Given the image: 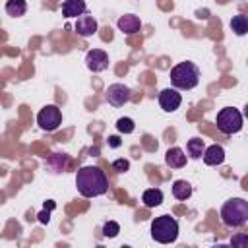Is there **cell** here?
Returning <instances> with one entry per match:
<instances>
[{
	"instance_id": "1",
	"label": "cell",
	"mask_w": 248,
	"mask_h": 248,
	"mask_svg": "<svg viewBox=\"0 0 248 248\" xmlns=\"http://www.w3.org/2000/svg\"><path fill=\"white\" fill-rule=\"evenodd\" d=\"M76 188L83 198L103 196L108 190L105 170H101L99 167H81L76 174Z\"/></svg>"
},
{
	"instance_id": "2",
	"label": "cell",
	"mask_w": 248,
	"mask_h": 248,
	"mask_svg": "<svg viewBox=\"0 0 248 248\" xmlns=\"http://www.w3.org/2000/svg\"><path fill=\"white\" fill-rule=\"evenodd\" d=\"M221 221L231 229L244 227L248 221V202L242 198L227 200L221 207Z\"/></svg>"
},
{
	"instance_id": "3",
	"label": "cell",
	"mask_w": 248,
	"mask_h": 248,
	"mask_svg": "<svg viewBox=\"0 0 248 248\" xmlns=\"http://www.w3.org/2000/svg\"><path fill=\"white\" fill-rule=\"evenodd\" d=\"M200 81V68L194 62H180L170 70V83L174 89H194Z\"/></svg>"
},
{
	"instance_id": "4",
	"label": "cell",
	"mask_w": 248,
	"mask_h": 248,
	"mask_svg": "<svg viewBox=\"0 0 248 248\" xmlns=\"http://www.w3.org/2000/svg\"><path fill=\"white\" fill-rule=\"evenodd\" d=\"M151 236L161 244H170L178 236V221L170 215L155 217L151 223Z\"/></svg>"
},
{
	"instance_id": "5",
	"label": "cell",
	"mask_w": 248,
	"mask_h": 248,
	"mask_svg": "<svg viewBox=\"0 0 248 248\" xmlns=\"http://www.w3.org/2000/svg\"><path fill=\"white\" fill-rule=\"evenodd\" d=\"M215 122H217V128L223 134L231 136V134L240 132V128H242V114H240V110H236L232 107H225V108H221L217 112V120Z\"/></svg>"
},
{
	"instance_id": "6",
	"label": "cell",
	"mask_w": 248,
	"mask_h": 248,
	"mask_svg": "<svg viewBox=\"0 0 248 248\" xmlns=\"http://www.w3.org/2000/svg\"><path fill=\"white\" fill-rule=\"evenodd\" d=\"M37 124L45 132H54L62 124V112L56 105H46L45 108L39 110L37 114Z\"/></svg>"
},
{
	"instance_id": "7",
	"label": "cell",
	"mask_w": 248,
	"mask_h": 248,
	"mask_svg": "<svg viewBox=\"0 0 248 248\" xmlns=\"http://www.w3.org/2000/svg\"><path fill=\"white\" fill-rule=\"evenodd\" d=\"M130 97H132V91H130V87L124 85V83H112V85H108V89H107V101H108L112 107H122V105H126V103L130 101Z\"/></svg>"
},
{
	"instance_id": "8",
	"label": "cell",
	"mask_w": 248,
	"mask_h": 248,
	"mask_svg": "<svg viewBox=\"0 0 248 248\" xmlns=\"http://www.w3.org/2000/svg\"><path fill=\"white\" fill-rule=\"evenodd\" d=\"M180 103H182V95L174 87H167L159 93V105L167 112H174L180 107Z\"/></svg>"
},
{
	"instance_id": "9",
	"label": "cell",
	"mask_w": 248,
	"mask_h": 248,
	"mask_svg": "<svg viewBox=\"0 0 248 248\" xmlns=\"http://www.w3.org/2000/svg\"><path fill=\"white\" fill-rule=\"evenodd\" d=\"M85 64L91 72H103L108 68V54L101 48H91L85 56Z\"/></svg>"
},
{
	"instance_id": "10",
	"label": "cell",
	"mask_w": 248,
	"mask_h": 248,
	"mask_svg": "<svg viewBox=\"0 0 248 248\" xmlns=\"http://www.w3.org/2000/svg\"><path fill=\"white\" fill-rule=\"evenodd\" d=\"M76 33L79 37H91L97 33V21L93 16H79L78 21H76Z\"/></svg>"
},
{
	"instance_id": "11",
	"label": "cell",
	"mask_w": 248,
	"mask_h": 248,
	"mask_svg": "<svg viewBox=\"0 0 248 248\" xmlns=\"http://www.w3.org/2000/svg\"><path fill=\"white\" fill-rule=\"evenodd\" d=\"M118 29L126 35H134L141 29V21L138 16H132V14H126V16H120L118 17Z\"/></svg>"
},
{
	"instance_id": "12",
	"label": "cell",
	"mask_w": 248,
	"mask_h": 248,
	"mask_svg": "<svg viewBox=\"0 0 248 248\" xmlns=\"http://www.w3.org/2000/svg\"><path fill=\"white\" fill-rule=\"evenodd\" d=\"M203 163L205 165H209V167H215V165H221L223 161H225V149L221 147V145H217V143H213V145H209L207 149H203Z\"/></svg>"
},
{
	"instance_id": "13",
	"label": "cell",
	"mask_w": 248,
	"mask_h": 248,
	"mask_svg": "<svg viewBox=\"0 0 248 248\" xmlns=\"http://www.w3.org/2000/svg\"><path fill=\"white\" fill-rule=\"evenodd\" d=\"M165 163L170 167V169H180L186 165V153L180 149V147H170L167 149L165 153Z\"/></svg>"
},
{
	"instance_id": "14",
	"label": "cell",
	"mask_w": 248,
	"mask_h": 248,
	"mask_svg": "<svg viewBox=\"0 0 248 248\" xmlns=\"http://www.w3.org/2000/svg\"><path fill=\"white\" fill-rule=\"evenodd\" d=\"M85 0H66L62 4V16L64 17H78L85 12Z\"/></svg>"
},
{
	"instance_id": "15",
	"label": "cell",
	"mask_w": 248,
	"mask_h": 248,
	"mask_svg": "<svg viewBox=\"0 0 248 248\" xmlns=\"http://www.w3.org/2000/svg\"><path fill=\"white\" fill-rule=\"evenodd\" d=\"M68 163H70V157L64 155V153H52V155L46 159V167H50L52 172H62V170H66Z\"/></svg>"
},
{
	"instance_id": "16",
	"label": "cell",
	"mask_w": 248,
	"mask_h": 248,
	"mask_svg": "<svg viewBox=\"0 0 248 248\" xmlns=\"http://www.w3.org/2000/svg\"><path fill=\"white\" fill-rule=\"evenodd\" d=\"M141 202H143L145 207H157L163 202V192L159 188H149L141 194Z\"/></svg>"
},
{
	"instance_id": "17",
	"label": "cell",
	"mask_w": 248,
	"mask_h": 248,
	"mask_svg": "<svg viewBox=\"0 0 248 248\" xmlns=\"http://www.w3.org/2000/svg\"><path fill=\"white\" fill-rule=\"evenodd\" d=\"M172 196L176 200H188L192 196V186L186 180H174L172 184Z\"/></svg>"
},
{
	"instance_id": "18",
	"label": "cell",
	"mask_w": 248,
	"mask_h": 248,
	"mask_svg": "<svg viewBox=\"0 0 248 248\" xmlns=\"http://www.w3.org/2000/svg\"><path fill=\"white\" fill-rule=\"evenodd\" d=\"M186 149H188V155H190L192 159H200V157L203 155L205 143H203V140H200V138H192V140H188Z\"/></svg>"
},
{
	"instance_id": "19",
	"label": "cell",
	"mask_w": 248,
	"mask_h": 248,
	"mask_svg": "<svg viewBox=\"0 0 248 248\" xmlns=\"http://www.w3.org/2000/svg\"><path fill=\"white\" fill-rule=\"evenodd\" d=\"M25 10H27L25 0H8V2H6V14L12 16V17H19V16H23Z\"/></svg>"
},
{
	"instance_id": "20",
	"label": "cell",
	"mask_w": 248,
	"mask_h": 248,
	"mask_svg": "<svg viewBox=\"0 0 248 248\" xmlns=\"http://www.w3.org/2000/svg\"><path fill=\"white\" fill-rule=\"evenodd\" d=\"M231 29H232L236 35H246V33H248V17H246L244 14L232 16V19H231Z\"/></svg>"
},
{
	"instance_id": "21",
	"label": "cell",
	"mask_w": 248,
	"mask_h": 248,
	"mask_svg": "<svg viewBox=\"0 0 248 248\" xmlns=\"http://www.w3.org/2000/svg\"><path fill=\"white\" fill-rule=\"evenodd\" d=\"M116 128H118V132H122V134H132V132H134V128H136V124H134V120H132V118L122 116V118H118V120H116Z\"/></svg>"
},
{
	"instance_id": "22",
	"label": "cell",
	"mask_w": 248,
	"mask_h": 248,
	"mask_svg": "<svg viewBox=\"0 0 248 248\" xmlns=\"http://www.w3.org/2000/svg\"><path fill=\"white\" fill-rule=\"evenodd\" d=\"M118 232H120V225H118L116 221H107V223L103 225V234H105L107 238H114Z\"/></svg>"
},
{
	"instance_id": "23",
	"label": "cell",
	"mask_w": 248,
	"mask_h": 248,
	"mask_svg": "<svg viewBox=\"0 0 248 248\" xmlns=\"http://www.w3.org/2000/svg\"><path fill=\"white\" fill-rule=\"evenodd\" d=\"M112 169L118 170V172H126V170L130 169V161H128V159H116V161L112 163Z\"/></svg>"
},
{
	"instance_id": "24",
	"label": "cell",
	"mask_w": 248,
	"mask_h": 248,
	"mask_svg": "<svg viewBox=\"0 0 248 248\" xmlns=\"http://www.w3.org/2000/svg\"><path fill=\"white\" fill-rule=\"evenodd\" d=\"M232 244H238V246H246V244H248V236H246V234H242V236H236V238H232Z\"/></svg>"
},
{
	"instance_id": "25",
	"label": "cell",
	"mask_w": 248,
	"mask_h": 248,
	"mask_svg": "<svg viewBox=\"0 0 248 248\" xmlns=\"http://www.w3.org/2000/svg\"><path fill=\"white\" fill-rule=\"evenodd\" d=\"M37 217H39V221H41V223H48V221H50V213H48V209L41 211Z\"/></svg>"
},
{
	"instance_id": "26",
	"label": "cell",
	"mask_w": 248,
	"mask_h": 248,
	"mask_svg": "<svg viewBox=\"0 0 248 248\" xmlns=\"http://www.w3.org/2000/svg\"><path fill=\"white\" fill-rule=\"evenodd\" d=\"M108 145L110 147H120V138L118 136H110L108 138Z\"/></svg>"
},
{
	"instance_id": "27",
	"label": "cell",
	"mask_w": 248,
	"mask_h": 248,
	"mask_svg": "<svg viewBox=\"0 0 248 248\" xmlns=\"http://www.w3.org/2000/svg\"><path fill=\"white\" fill-rule=\"evenodd\" d=\"M45 209H48V211H50V209H54V202H48V203H45Z\"/></svg>"
}]
</instances>
